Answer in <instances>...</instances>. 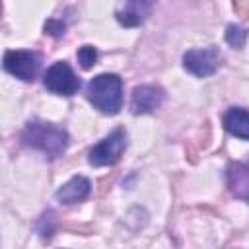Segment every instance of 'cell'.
<instances>
[{"label":"cell","instance_id":"obj_4","mask_svg":"<svg viewBox=\"0 0 249 249\" xmlns=\"http://www.w3.org/2000/svg\"><path fill=\"white\" fill-rule=\"evenodd\" d=\"M222 64V53L218 47L206 49H191L183 54V66L196 78L212 76Z\"/></svg>","mask_w":249,"mask_h":249},{"label":"cell","instance_id":"obj_3","mask_svg":"<svg viewBox=\"0 0 249 249\" xmlns=\"http://www.w3.org/2000/svg\"><path fill=\"white\" fill-rule=\"evenodd\" d=\"M124 148H126V132L123 128H117L89 150V163L95 167L113 165L121 160Z\"/></svg>","mask_w":249,"mask_h":249},{"label":"cell","instance_id":"obj_11","mask_svg":"<svg viewBox=\"0 0 249 249\" xmlns=\"http://www.w3.org/2000/svg\"><path fill=\"white\" fill-rule=\"evenodd\" d=\"M224 128L243 140H249V111L241 107H233L224 115Z\"/></svg>","mask_w":249,"mask_h":249},{"label":"cell","instance_id":"obj_6","mask_svg":"<svg viewBox=\"0 0 249 249\" xmlns=\"http://www.w3.org/2000/svg\"><path fill=\"white\" fill-rule=\"evenodd\" d=\"M45 88L56 95H74L80 89V78L66 62H54L45 74Z\"/></svg>","mask_w":249,"mask_h":249},{"label":"cell","instance_id":"obj_8","mask_svg":"<svg viewBox=\"0 0 249 249\" xmlns=\"http://www.w3.org/2000/svg\"><path fill=\"white\" fill-rule=\"evenodd\" d=\"M228 187L233 196L249 202V160L228 165Z\"/></svg>","mask_w":249,"mask_h":249},{"label":"cell","instance_id":"obj_14","mask_svg":"<svg viewBox=\"0 0 249 249\" xmlns=\"http://www.w3.org/2000/svg\"><path fill=\"white\" fill-rule=\"evenodd\" d=\"M64 29H66V25L62 21H56V19H49L45 23V33H49L51 37H62Z\"/></svg>","mask_w":249,"mask_h":249},{"label":"cell","instance_id":"obj_2","mask_svg":"<svg viewBox=\"0 0 249 249\" xmlns=\"http://www.w3.org/2000/svg\"><path fill=\"white\" fill-rule=\"evenodd\" d=\"M88 99L105 115H117L123 107V82L117 74H99L88 84Z\"/></svg>","mask_w":249,"mask_h":249},{"label":"cell","instance_id":"obj_15","mask_svg":"<svg viewBox=\"0 0 249 249\" xmlns=\"http://www.w3.org/2000/svg\"><path fill=\"white\" fill-rule=\"evenodd\" d=\"M235 10L247 18L249 16V0H235Z\"/></svg>","mask_w":249,"mask_h":249},{"label":"cell","instance_id":"obj_1","mask_svg":"<svg viewBox=\"0 0 249 249\" xmlns=\"http://www.w3.org/2000/svg\"><path fill=\"white\" fill-rule=\"evenodd\" d=\"M21 140L25 146L41 150L49 158H58L68 146V134L64 128L54 126L43 121H31L25 124L21 132Z\"/></svg>","mask_w":249,"mask_h":249},{"label":"cell","instance_id":"obj_7","mask_svg":"<svg viewBox=\"0 0 249 249\" xmlns=\"http://www.w3.org/2000/svg\"><path fill=\"white\" fill-rule=\"evenodd\" d=\"M163 103V89L158 86H136L130 97V111L134 115H146Z\"/></svg>","mask_w":249,"mask_h":249},{"label":"cell","instance_id":"obj_5","mask_svg":"<svg viewBox=\"0 0 249 249\" xmlns=\"http://www.w3.org/2000/svg\"><path fill=\"white\" fill-rule=\"evenodd\" d=\"M39 54L33 51H8L4 54V70L10 72L12 76L23 80V82H33L39 74Z\"/></svg>","mask_w":249,"mask_h":249},{"label":"cell","instance_id":"obj_9","mask_svg":"<svg viewBox=\"0 0 249 249\" xmlns=\"http://www.w3.org/2000/svg\"><path fill=\"white\" fill-rule=\"evenodd\" d=\"M156 0H126L124 8L117 12V19L124 27H136L140 25L152 12Z\"/></svg>","mask_w":249,"mask_h":249},{"label":"cell","instance_id":"obj_10","mask_svg":"<svg viewBox=\"0 0 249 249\" xmlns=\"http://www.w3.org/2000/svg\"><path fill=\"white\" fill-rule=\"evenodd\" d=\"M89 191H91L89 181L82 175H76L56 191V200L60 204H74V202H80V200L88 198Z\"/></svg>","mask_w":249,"mask_h":249},{"label":"cell","instance_id":"obj_12","mask_svg":"<svg viewBox=\"0 0 249 249\" xmlns=\"http://www.w3.org/2000/svg\"><path fill=\"white\" fill-rule=\"evenodd\" d=\"M226 41L235 47V49H241L247 41V29L241 27V25H228L226 29Z\"/></svg>","mask_w":249,"mask_h":249},{"label":"cell","instance_id":"obj_13","mask_svg":"<svg viewBox=\"0 0 249 249\" xmlns=\"http://www.w3.org/2000/svg\"><path fill=\"white\" fill-rule=\"evenodd\" d=\"M95 60H97V51H95L93 47L86 45V47H82V49L78 51V62H80V66H82L84 70H89V68L95 64Z\"/></svg>","mask_w":249,"mask_h":249}]
</instances>
